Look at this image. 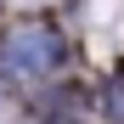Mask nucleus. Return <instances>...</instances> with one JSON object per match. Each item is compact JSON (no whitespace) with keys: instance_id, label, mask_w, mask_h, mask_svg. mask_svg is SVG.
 <instances>
[{"instance_id":"nucleus-1","label":"nucleus","mask_w":124,"mask_h":124,"mask_svg":"<svg viewBox=\"0 0 124 124\" xmlns=\"http://www.w3.org/2000/svg\"><path fill=\"white\" fill-rule=\"evenodd\" d=\"M62 56H68V39L51 17H23L17 28L0 34V73L6 79H45L62 68Z\"/></svg>"},{"instance_id":"nucleus-2","label":"nucleus","mask_w":124,"mask_h":124,"mask_svg":"<svg viewBox=\"0 0 124 124\" xmlns=\"http://www.w3.org/2000/svg\"><path fill=\"white\" fill-rule=\"evenodd\" d=\"M0 6H6V0H0Z\"/></svg>"}]
</instances>
